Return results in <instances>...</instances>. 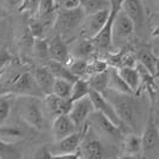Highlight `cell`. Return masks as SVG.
<instances>
[{
	"instance_id": "obj_3",
	"label": "cell",
	"mask_w": 159,
	"mask_h": 159,
	"mask_svg": "<svg viewBox=\"0 0 159 159\" xmlns=\"http://www.w3.org/2000/svg\"><path fill=\"white\" fill-rule=\"evenodd\" d=\"M88 128H89V122L87 121L86 125L82 128L77 129L76 132H74L73 134L68 135L63 139L57 140L56 144L50 147L53 158H60L61 156H64V154L79 153L80 146L82 144V140L84 138Z\"/></svg>"
},
{
	"instance_id": "obj_36",
	"label": "cell",
	"mask_w": 159,
	"mask_h": 159,
	"mask_svg": "<svg viewBox=\"0 0 159 159\" xmlns=\"http://www.w3.org/2000/svg\"><path fill=\"white\" fill-rule=\"evenodd\" d=\"M39 2L40 0H23V2L18 10L20 12H27L31 16H36L37 11H38Z\"/></svg>"
},
{
	"instance_id": "obj_37",
	"label": "cell",
	"mask_w": 159,
	"mask_h": 159,
	"mask_svg": "<svg viewBox=\"0 0 159 159\" xmlns=\"http://www.w3.org/2000/svg\"><path fill=\"white\" fill-rule=\"evenodd\" d=\"M12 61V55L6 47L0 48V71H4V68Z\"/></svg>"
},
{
	"instance_id": "obj_40",
	"label": "cell",
	"mask_w": 159,
	"mask_h": 159,
	"mask_svg": "<svg viewBox=\"0 0 159 159\" xmlns=\"http://www.w3.org/2000/svg\"><path fill=\"white\" fill-rule=\"evenodd\" d=\"M10 16V12H8V10L5 8L4 6H0V20L5 19Z\"/></svg>"
},
{
	"instance_id": "obj_22",
	"label": "cell",
	"mask_w": 159,
	"mask_h": 159,
	"mask_svg": "<svg viewBox=\"0 0 159 159\" xmlns=\"http://www.w3.org/2000/svg\"><path fill=\"white\" fill-rule=\"evenodd\" d=\"M17 96L18 95L11 92H5V93L0 94V126L5 125L6 120L8 119Z\"/></svg>"
},
{
	"instance_id": "obj_34",
	"label": "cell",
	"mask_w": 159,
	"mask_h": 159,
	"mask_svg": "<svg viewBox=\"0 0 159 159\" xmlns=\"http://www.w3.org/2000/svg\"><path fill=\"white\" fill-rule=\"evenodd\" d=\"M108 66H109V63L107 61H102V60L89 61V63H88V75L106 71V70H108Z\"/></svg>"
},
{
	"instance_id": "obj_4",
	"label": "cell",
	"mask_w": 159,
	"mask_h": 159,
	"mask_svg": "<svg viewBox=\"0 0 159 159\" xmlns=\"http://www.w3.org/2000/svg\"><path fill=\"white\" fill-rule=\"evenodd\" d=\"M84 17H86V12H84L82 6L77 7L75 10H62V8H60L53 29L56 31L61 32L60 34L74 31L77 27H81L83 20H84Z\"/></svg>"
},
{
	"instance_id": "obj_15",
	"label": "cell",
	"mask_w": 159,
	"mask_h": 159,
	"mask_svg": "<svg viewBox=\"0 0 159 159\" xmlns=\"http://www.w3.org/2000/svg\"><path fill=\"white\" fill-rule=\"evenodd\" d=\"M51 129H52L53 138L57 141L76 132L77 127L71 118L69 116V114H61L53 119Z\"/></svg>"
},
{
	"instance_id": "obj_1",
	"label": "cell",
	"mask_w": 159,
	"mask_h": 159,
	"mask_svg": "<svg viewBox=\"0 0 159 159\" xmlns=\"http://www.w3.org/2000/svg\"><path fill=\"white\" fill-rule=\"evenodd\" d=\"M103 95L112 102L124 126L131 127V128H134L137 126V119H138L137 107L138 106L135 100L131 96V94H122L107 89Z\"/></svg>"
},
{
	"instance_id": "obj_17",
	"label": "cell",
	"mask_w": 159,
	"mask_h": 159,
	"mask_svg": "<svg viewBox=\"0 0 159 159\" xmlns=\"http://www.w3.org/2000/svg\"><path fill=\"white\" fill-rule=\"evenodd\" d=\"M32 74L43 95H48V94L52 93L53 83H55L56 77L53 76V74L50 71V69L47 66H40L34 68Z\"/></svg>"
},
{
	"instance_id": "obj_24",
	"label": "cell",
	"mask_w": 159,
	"mask_h": 159,
	"mask_svg": "<svg viewBox=\"0 0 159 159\" xmlns=\"http://www.w3.org/2000/svg\"><path fill=\"white\" fill-rule=\"evenodd\" d=\"M138 61L143 66H145L150 73L156 76L158 58L148 48H141L138 51Z\"/></svg>"
},
{
	"instance_id": "obj_20",
	"label": "cell",
	"mask_w": 159,
	"mask_h": 159,
	"mask_svg": "<svg viewBox=\"0 0 159 159\" xmlns=\"http://www.w3.org/2000/svg\"><path fill=\"white\" fill-rule=\"evenodd\" d=\"M122 8L133 19L135 27L141 26L144 23V8L140 0H124Z\"/></svg>"
},
{
	"instance_id": "obj_44",
	"label": "cell",
	"mask_w": 159,
	"mask_h": 159,
	"mask_svg": "<svg viewBox=\"0 0 159 159\" xmlns=\"http://www.w3.org/2000/svg\"><path fill=\"white\" fill-rule=\"evenodd\" d=\"M157 106H158V109H159V98L157 99Z\"/></svg>"
},
{
	"instance_id": "obj_16",
	"label": "cell",
	"mask_w": 159,
	"mask_h": 159,
	"mask_svg": "<svg viewBox=\"0 0 159 159\" xmlns=\"http://www.w3.org/2000/svg\"><path fill=\"white\" fill-rule=\"evenodd\" d=\"M80 153H81V158L101 159L105 157L103 156L105 154V148H103L102 143L99 139L89 138L88 137V131H87L86 135L82 140V144L80 146Z\"/></svg>"
},
{
	"instance_id": "obj_25",
	"label": "cell",
	"mask_w": 159,
	"mask_h": 159,
	"mask_svg": "<svg viewBox=\"0 0 159 159\" xmlns=\"http://www.w3.org/2000/svg\"><path fill=\"white\" fill-rule=\"evenodd\" d=\"M89 86L92 90L99 92V93H105L108 89V82H109V71H102V73H96L89 75Z\"/></svg>"
},
{
	"instance_id": "obj_41",
	"label": "cell",
	"mask_w": 159,
	"mask_h": 159,
	"mask_svg": "<svg viewBox=\"0 0 159 159\" xmlns=\"http://www.w3.org/2000/svg\"><path fill=\"white\" fill-rule=\"evenodd\" d=\"M6 1L10 5H12L13 7H17V8H19L21 2H23V0H6Z\"/></svg>"
},
{
	"instance_id": "obj_6",
	"label": "cell",
	"mask_w": 159,
	"mask_h": 159,
	"mask_svg": "<svg viewBox=\"0 0 159 159\" xmlns=\"http://www.w3.org/2000/svg\"><path fill=\"white\" fill-rule=\"evenodd\" d=\"M21 118L30 127L34 129H42L44 115H43V108L40 105L39 100L37 96H26L24 100L21 108Z\"/></svg>"
},
{
	"instance_id": "obj_7",
	"label": "cell",
	"mask_w": 159,
	"mask_h": 159,
	"mask_svg": "<svg viewBox=\"0 0 159 159\" xmlns=\"http://www.w3.org/2000/svg\"><path fill=\"white\" fill-rule=\"evenodd\" d=\"M109 13H111V8L102 10L96 13L86 14L84 20L80 27L81 36L90 39L94 38L102 30V27L106 25L107 20L109 18Z\"/></svg>"
},
{
	"instance_id": "obj_45",
	"label": "cell",
	"mask_w": 159,
	"mask_h": 159,
	"mask_svg": "<svg viewBox=\"0 0 159 159\" xmlns=\"http://www.w3.org/2000/svg\"><path fill=\"white\" fill-rule=\"evenodd\" d=\"M4 75V71H0V79H1V76Z\"/></svg>"
},
{
	"instance_id": "obj_11",
	"label": "cell",
	"mask_w": 159,
	"mask_h": 159,
	"mask_svg": "<svg viewBox=\"0 0 159 159\" xmlns=\"http://www.w3.org/2000/svg\"><path fill=\"white\" fill-rule=\"evenodd\" d=\"M49 43V52H50V60L57 61L63 64H68V62L71 60L70 48L66 43L62 34H55Z\"/></svg>"
},
{
	"instance_id": "obj_18",
	"label": "cell",
	"mask_w": 159,
	"mask_h": 159,
	"mask_svg": "<svg viewBox=\"0 0 159 159\" xmlns=\"http://www.w3.org/2000/svg\"><path fill=\"white\" fill-rule=\"evenodd\" d=\"M70 48L71 57L75 58H82V60H89L93 56L94 51L96 50V47L90 38L82 37L80 39L74 40Z\"/></svg>"
},
{
	"instance_id": "obj_26",
	"label": "cell",
	"mask_w": 159,
	"mask_h": 159,
	"mask_svg": "<svg viewBox=\"0 0 159 159\" xmlns=\"http://www.w3.org/2000/svg\"><path fill=\"white\" fill-rule=\"evenodd\" d=\"M124 150L131 157H139L140 153H144L141 137L137 134H128L124 140Z\"/></svg>"
},
{
	"instance_id": "obj_43",
	"label": "cell",
	"mask_w": 159,
	"mask_h": 159,
	"mask_svg": "<svg viewBox=\"0 0 159 159\" xmlns=\"http://www.w3.org/2000/svg\"><path fill=\"white\" fill-rule=\"evenodd\" d=\"M153 36H157V34H159V25L156 29H154V31H153V33H152Z\"/></svg>"
},
{
	"instance_id": "obj_12",
	"label": "cell",
	"mask_w": 159,
	"mask_h": 159,
	"mask_svg": "<svg viewBox=\"0 0 159 159\" xmlns=\"http://www.w3.org/2000/svg\"><path fill=\"white\" fill-rule=\"evenodd\" d=\"M88 122L96 129H99L101 133L113 137V138H119L121 135V127H119L118 125H115L112 120H109L106 115H103L99 111H94L89 119Z\"/></svg>"
},
{
	"instance_id": "obj_35",
	"label": "cell",
	"mask_w": 159,
	"mask_h": 159,
	"mask_svg": "<svg viewBox=\"0 0 159 159\" xmlns=\"http://www.w3.org/2000/svg\"><path fill=\"white\" fill-rule=\"evenodd\" d=\"M18 152L11 146V143L0 139V159L1 158H17Z\"/></svg>"
},
{
	"instance_id": "obj_31",
	"label": "cell",
	"mask_w": 159,
	"mask_h": 159,
	"mask_svg": "<svg viewBox=\"0 0 159 159\" xmlns=\"http://www.w3.org/2000/svg\"><path fill=\"white\" fill-rule=\"evenodd\" d=\"M88 60H82V58H75L71 57V60L68 62V68L76 77H83L88 75Z\"/></svg>"
},
{
	"instance_id": "obj_5",
	"label": "cell",
	"mask_w": 159,
	"mask_h": 159,
	"mask_svg": "<svg viewBox=\"0 0 159 159\" xmlns=\"http://www.w3.org/2000/svg\"><path fill=\"white\" fill-rule=\"evenodd\" d=\"M122 1L124 0H111V13L106 25L94 38H92L96 49L107 50L113 45V23L118 12L122 8Z\"/></svg>"
},
{
	"instance_id": "obj_30",
	"label": "cell",
	"mask_w": 159,
	"mask_h": 159,
	"mask_svg": "<svg viewBox=\"0 0 159 159\" xmlns=\"http://www.w3.org/2000/svg\"><path fill=\"white\" fill-rule=\"evenodd\" d=\"M81 6L83 7L86 14L96 13L102 10L111 8V0H82Z\"/></svg>"
},
{
	"instance_id": "obj_10",
	"label": "cell",
	"mask_w": 159,
	"mask_h": 159,
	"mask_svg": "<svg viewBox=\"0 0 159 159\" xmlns=\"http://www.w3.org/2000/svg\"><path fill=\"white\" fill-rule=\"evenodd\" d=\"M89 96L93 101V105L95 111H99L101 112L103 115H106L109 120H112L115 125H118L119 127H122V122L120 120L118 113L115 111L114 106L112 105V102L107 99L106 96L102 93H99V92H95V90H90L89 93Z\"/></svg>"
},
{
	"instance_id": "obj_14",
	"label": "cell",
	"mask_w": 159,
	"mask_h": 159,
	"mask_svg": "<svg viewBox=\"0 0 159 159\" xmlns=\"http://www.w3.org/2000/svg\"><path fill=\"white\" fill-rule=\"evenodd\" d=\"M141 141H143V151H144V153L152 151L153 148L158 145L159 131L152 109L150 112L148 119H147V122H146V126L144 128L143 135H141Z\"/></svg>"
},
{
	"instance_id": "obj_13",
	"label": "cell",
	"mask_w": 159,
	"mask_h": 159,
	"mask_svg": "<svg viewBox=\"0 0 159 159\" xmlns=\"http://www.w3.org/2000/svg\"><path fill=\"white\" fill-rule=\"evenodd\" d=\"M43 106L45 107L47 112L55 119L56 116H58L61 114H68L70 112L71 106H73V101L70 99L60 98L56 94L51 93L44 95Z\"/></svg>"
},
{
	"instance_id": "obj_32",
	"label": "cell",
	"mask_w": 159,
	"mask_h": 159,
	"mask_svg": "<svg viewBox=\"0 0 159 159\" xmlns=\"http://www.w3.org/2000/svg\"><path fill=\"white\" fill-rule=\"evenodd\" d=\"M73 83L68 80L64 79H56L55 83H53V90L52 93L56 94L60 98H64V99H70V94H71V89H73Z\"/></svg>"
},
{
	"instance_id": "obj_33",
	"label": "cell",
	"mask_w": 159,
	"mask_h": 159,
	"mask_svg": "<svg viewBox=\"0 0 159 159\" xmlns=\"http://www.w3.org/2000/svg\"><path fill=\"white\" fill-rule=\"evenodd\" d=\"M48 29H50L49 25H47L44 21H42L39 18H33L30 20L29 24V30L32 33V36L34 38H44L45 33H47Z\"/></svg>"
},
{
	"instance_id": "obj_19",
	"label": "cell",
	"mask_w": 159,
	"mask_h": 159,
	"mask_svg": "<svg viewBox=\"0 0 159 159\" xmlns=\"http://www.w3.org/2000/svg\"><path fill=\"white\" fill-rule=\"evenodd\" d=\"M118 70L121 77L125 80V82L133 90V93H139L140 84H141L139 69L137 66H122V68H118Z\"/></svg>"
},
{
	"instance_id": "obj_38",
	"label": "cell",
	"mask_w": 159,
	"mask_h": 159,
	"mask_svg": "<svg viewBox=\"0 0 159 159\" xmlns=\"http://www.w3.org/2000/svg\"><path fill=\"white\" fill-rule=\"evenodd\" d=\"M58 7L62 10H75L81 6V0H57Z\"/></svg>"
},
{
	"instance_id": "obj_8",
	"label": "cell",
	"mask_w": 159,
	"mask_h": 159,
	"mask_svg": "<svg viewBox=\"0 0 159 159\" xmlns=\"http://www.w3.org/2000/svg\"><path fill=\"white\" fill-rule=\"evenodd\" d=\"M94 111H95V108H94L93 101L90 99V96L88 95V96H84L82 99L74 101L71 109L68 114L71 118V120L75 122L77 129H80V128H82L86 125V122L89 119L90 114Z\"/></svg>"
},
{
	"instance_id": "obj_2",
	"label": "cell",
	"mask_w": 159,
	"mask_h": 159,
	"mask_svg": "<svg viewBox=\"0 0 159 159\" xmlns=\"http://www.w3.org/2000/svg\"><path fill=\"white\" fill-rule=\"evenodd\" d=\"M8 90L16 95H23V96H37L39 98L43 95L40 88L38 87L36 80L33 77V74L25 71L13 75L10 79L8 83ZM44 96V95H43Z\"/></svg>"
},
{
	"instance_id": "obj_28",
	"label": "cell",
	"mask_w": 159,
	"mask_h": 159,
	"mask_svg": "<svg viewBox=\"0 0 159 159\" xmlns=\"http://www.w3.org/2000/svg\"><path fill=\"white\" fill-rule=\"evenodd\" d=\"M33 56L37 61L40 62H49L50 52H49V43L44 38H34V43L32 47Z\"/></svg>"
},
{
	"instance_id": "obj_39",
	"label": "cell",
	"mask_w": 159,
	"mask_h": 159,
	"mask_svg": "<svg viewBox=\"0 0 159 159\" xmlns=\"http://www.w3.org/2000/svg\"><path fill=\"white\" fill-rule=\"evenodd\" d=\"M33 158H38V159H51V158H53L52 152H51V148L47 145L42 146V147H39V148L34 152Z\"/></svg>"
},
{
	"instance_id": "obj_29",
	"label": "cell",
	"mask_w": 159,
	"mask_h": 159,
	"mask_svg": "<svg viewBox=\"0 0 159 159\" xmlns=\"http://www.w3.org/2000/svg\"><path fill=\"white\" fill-rule=\"evenodd\" d=\"M23 138H24V132L18 126H12V125L0 126V139L5 140L7 143H12Z\"/></svg>"
},
{
	"instance_id": "obj_23",
	"label": "cell",
	"mask_w": 159,
	"mask_h": 159,
	"mask_svg": "<svg viewBox=\"0 0 159 159\" xmlns=\"http://www.w3.org/2000/svg\"><path fill=\"white\" fill-rule=\"evenodd\" d=\"M45 66L50 69V71L53 74V76H55L56 79H64V80L70 81V82H75L76 80L79 79V77H76V76L69 70V68H68L66 64H63V63H61V62L50 60Z\"/></svg>"
},
{
	"instance_id": "obj_42",
	"label": "cell",
	"mask_w": 159,
	"mask_h": 159,
	"mask_svg": "<svg viewBox=\"0 0 159 159\" xmlns=\"http://www.w3.org/2000/svg\"><path fill=\"white\" fill-rule=\"evenodd\" d=\"M156 77L159 80V58H158V62H157V71H156Z\"/></svg>"
},
{
	"instance_id": "obj_27",
	"label": "cell",
	"mask_w": 159,
	"mask_h": 159,
	"mask_svg": "<svg viewBox=\"0 0 159 159\" xmlns=\"http://www.w3.org/2000/svg\"><path fill=\"white\" fill-rule=\"evenodd\" d=\"M90 86L88 80H84L83 77H79L73 83V89H71V94H70V100L71 101H76L84 96H88L90 93Z\"/></svg>"
},
{
	"instance_id": "obj_21",
	"label": "cell",
	"mask_w": 159,
	"mask_h": 159,
	"mask_svg": "<svg viewBox=\"0 0 159 159\" xmlns=\"http://www.w3.org/2000/svg\"><path fill=\"white\" fill-rule=\"evenodd\" d=\"M109 71V82H108V89L118 92L122 94H133V90L129 88V86L125 82V80L121 77L119 74L118 68L112 66L111 69H108Z\"/></svg>"
},
{
	"instance_id": "obj_9",
	"label": "cell",
	"mask_w": 159,
	"mask_h": 159,
	"mask_svg": "<svg viewBox=\"0 0 159 159\" xmlns=\"http://www.w3.org/2000/svg\"><path fill=\"white\" fill-rule=\"evenodd\" d=\"M135 30V24L133 19L121 8L113 23V43L118 40L127 39L132 36V33Z\"/></svg>"
}]
</instances>
